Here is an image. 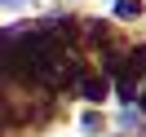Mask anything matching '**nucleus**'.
<instances>
[{"mask_svg":"<svg viewBox=\"0 0 146 137\" xmlns=\"http://www.w3.org/2000/svg\"><path fill=\"white\" fill-rule=\"evenodd\" d=\"M146 75V49H128V58L119 62V89L133 93V84Z\"/></svg>","mask_w":146,"mask_h":137,"instance_id":"nucleus-1","label":"nucleus"},{"mask_svg":"<svg viewBox=\"0 0 146 137\" xmlns=\"http://www.w3.org/2000/svg\"><path fill=\"white\" fill-rule=\"evenodd\" d=\"M84 97H102V80H84Z\"/></svg>","mask_w":146,"mask_h":137,"instance_id":"nucleus-2","label":"nucleus"}]
</instances>
